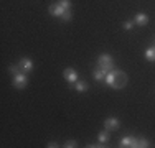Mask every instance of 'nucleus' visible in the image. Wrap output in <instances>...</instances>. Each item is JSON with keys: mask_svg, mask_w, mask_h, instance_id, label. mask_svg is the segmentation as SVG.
<instances>
[{"mask_svg": "<svg viewBox=\"0 0 155 148\" xmlns=\"http://www.w3.org/2000/svg\"><path fill=\"white\" fill-rule=\"evenodd\" d=\"M114 74H116V71H109L107 74H106V82L109 84V86H114Z\"/></svg>", "mask_w": 155, "mask_h": 148, "instance_id": "obj_14", "label": "nucleus"}, {"mask_svg": "<svg viewBox=\"0 0 155 148\" xmlns=\"http://www.w3.org/2000/svg\"><path fill=\"white\" fill-rule=\"evenodd\" d=\"M63 76H64V79L68 81L69 84H74L76 81H78V72H76L73 68H68V69H64V74H63Z\"/></svg>", "mask_w": 155, "mask_h": 148, "instance_id": "obj_6", "label": "nucleus"}, {"mask_svg": "<svg viewBox=\"0 0 155 148\" xmlns=\"http://www.w3.org/2000/svg\"><path fill=\"white\" fill-rule=\"evenodd\" d=\"M120 146L122 148H137L139 146V138H135V137H124L122 140H120Z\"/></svg>", "mask_w": 155, "mask_h": 148, "instance_id": "obj_4", "label": "nucleus"}, {"mask_svg": "<svg viewBox=\"0 0 155 148\" xmlns=\"http://www.w3.org/2000/svg\"><path fill=\"white\" fill-rule=\"evenodd\" d=\"M135 23L137 25H140V27H145L147 25V21H149V18H147V15L145 13H137L135 15Z\"/></svg>", "mask_w": 155, "mask_h": 148, "instance_id": "obj_8", "label": "nucleus"}, {"mask_svg": "<svg viewBox=\"0 0 155 148\" xmlns=\"http://www.w3.org/2000/svg\"><path fill=\"white\" fill-rule=\"evenodd\" d=\"M145 58L149 59V61H155V46L147 48V51H145Z\"/></svg>", "mask_w": 155, "mask_h": 148, "instance_id": "obj_12", "label": "nucleus"}, {"mask_svg": "<svg viewBox=\"0 0 155 148\" xmlns=\"http://www.w3.org/2000/svg\"><path fill=\"white\" fill-rule=\"evenodd\" d=\"M27 82H28V77L25 76L23 72L17 74V76H15V79H13V86L18 87V89H23L25 86H27Z\"/></svg>", "mask_w": 155, "mask_h": 148, "instance_id": "obj_5", "label": "nucleus"}, {"mask_svg": "<svg viewBox=\"0 0 155 148\" xmlns=\"http://www.w3.org/2000/svg\"><path fill=\"white\" fill-rule=\"evenodd\" d=\"M76 145H78V143L74 142V140H68V142L64 143V146H66V148H73V146H76Z\"/></svg>", "mask_w": 155, "mask_h": 148, "instance_id": "obj_18", "label": "nucleus"}, {"mask_svg": "<svg viewBox=\"0 0 155 148\" xmlns=\"http://www.w3.org/2000/svg\"><path fill=\"white\" fill-rule=\"evenodd\" d=\"M60 3H61L63 7H64L66 10H69V8H71V2H69V0H60Z\"/></svg>", "mask_w": 155, "mask_h": 148, "instance_id": "obj_17", "label": "nucleus"}, {"mask_svg": "<svg viewBox=\"0 0 155 148\" xmlns=\"http://www.w3.org/2000/svg\"><path fill=\"white\" fill-rule=\"evenodd\" d=\"M139 146H142V148H147V146H150L149 140H147V138H139Z\"/></svg>", "mask_w": 155, "mask_h": 148, "instance_id": "obj_16", "label": "nucleus"}, {"mask_svg": "<svg viewBox=\"0 0 155 148\" xmlns=\"http://www.w3.org/2000/svg\"><path fill=\"white\" fill-rule=\"evenodd\" d=\"M106 74H107V71L97 68V69L94 71V79H96V81H102V79H106Z\"/></svg>", "mask_w": 155, "mask_h": 148, "instance_id": "obj_10", "label": "nucleus"}, {"mask_svg": "<svg viewBox=\"0 0 155 148\" xmlns=\"http://www.w3.org/2000/svg\"><path fill=\"white\" fill-rule=\"evenodd\" d=\"M104 128L106 130H116V128H119V120H117L116 117H109L104 120Z\"/></svg>", "mask_w": 155, "mask_h": 148, "instance_id": "obj_7", "label": "nucleus"}, {"mask_svg": "<svg viewBox=\"0 0 155 148\" xmlns=\"http://www.w3.org/2000/svg\"><path fill=\"white\" fill-rule=\"evenodd\" d=\"M124 28H125V30H132V28H134V23H132V21H125V23H124Z\"/></svg>", "mask_w": 155, "mask_h": 148, "instance_id": "obj_19", "label": "nucleus"}, {"mask_svg": "<svg viewBox=\"0 0 155 148\" xmlns=\"http://www.w3.org/2000/svg\"><path fill=\"white\" fill-rule=\"evenodd\" d=\"M48 12H50L53 17H63L66 12H71V10H66L64 7L61 5L60 2L58 3H53V5H50V8H48Z\"/></svg>", "mask_w": 155, "mask_h": 148, "instance_id": "obj_3", "label": "nucleus"}, {"mask_svg": "<svg viewBox=\"0 0 155 148\" xmlns=\"http://www.w3.org/2000/svg\"><path fill=\"white\" fill-rule=\"evenodd\" d=\"M125 84H127V74H125L124 71H116V74H114V86L116 89H122L125 87Z\"/></svg>", "mask_w": 155, "mask_h": 148, "instance_id": "obj_2", "label": "nucleus"}, {"mask_svg": "<svg viewBox=\"0 0 155 148\" xmlns=\"http://www.w3.org/2000/svg\"><path fill=\"white\" fill-rule=\"evenodd\" d=\"M8 69H10V72H12V74H15V76H17V74H20L21 66H20V64H18V66H17V64H10Z\"/></svg>", "mask_w": 155, "mask_h": 148, "instance_id": "obj_15", "label": "nucleus"}, {"mask_svg": "<svg viewBox=\"0 0 155 148\" xmlns=\"http://www.w3.org/2000/svg\"><path fill=\"white\" fill-rule=\"evenodd\" d=\"M61 18H63V20H64V21H68V20H69V18H71V12H66V13H64V15H63V17H61Z\"/></svg>", "mask_w": 155, "mask_h": 148, "instance_id": "obj_21", "label": "nucleus"}, {"mask_svg": "<svg viewBox=\"0 0 155 148\" xmlns=\"http://www.w3.org/2000/svg\"><path fill=\"white\" fill-rule=\"evenodd\" d=\"M48 146H51V148H56V146H58V143H54V142H50V143H48Z\"/></svg>", "mask_w": 155, "mask_h": 148, "instance_id": "obj_22", "label": "nucleus"}, {"mask_svg": "<svg viewBox=\"0 0 155 148\" xmlns=\"http://www.w3.org/2000/svg\"><path fill=\"white\" fill-rule=\"evenodd\" d=\"M87 146H89V148H101V146H106V145H104V143H102V145H101V143H91V145H87Z\"/></svg>", "mask_w": 155, "mask_h": 148, "instance_id": "obj_20", "label": "nucleus"}, {"mask_svg": "<svg viewBox=\"0 0 155 148\" xmlns=\"http://www.w3.org/2000/svg\"><path fill=\"white\" fill-rule=\"evenodd\" d=\"M20 66H21L23 71H31V69H33V63L28 58H21L20 59Z\"/></svg>", "mask_w": 155, "mask_h": 148, "instance_id": "obj_9", "label": "nucleus"}, {"mask_svg": "<svg viewBox=\"0 0 155 148\" xmlns=\"http://www.w3.org/2000/svg\"><path fill=\"white\" fill-rule=\"evenodd\" d=\"M97 64H99L101 69H104V71H107V72L114 69V61H112V58H110L109 54H102V56H99Z\"/></svg>", "mask_w": 155, "mask_h": 148, "instance_id": "obj_1", "label": "nucleus"}, {"mask_svg": "<svg viewBox=\"0 0 155 148\" xmlns=\"http://www.w3.org/2000/svg\"><path fill=\"white\" fill-rule=\"evenodd\" d=\"M99 142L101 143H107L109 142V130H104L99 133Z\"/></svg>", "mask_w": 155, "mask_h": 148, "instance_id": "obj_13", "label": "nucleus"}, {"mask_svg": "<svg viewBox=\"0 0 155 148\" xmlns=\"http://www.w3.org/2000/svg\"><path fill=\"white\" fill-rule=\"evenodd\" d=\"M74 87H76L78 92H86V91H87V84L83 82V81H76V82H74Z\"/></svg>", "mask_w": 155, "mask_h": 148, "instance_id": "obj_11", "label": "nucleus"}]
</instances>
